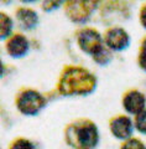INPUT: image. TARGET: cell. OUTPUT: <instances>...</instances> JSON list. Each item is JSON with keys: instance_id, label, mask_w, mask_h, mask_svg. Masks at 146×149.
Here are the masks:
<instances>
[{"instance_id": "obj_10", "label": "cell", "mask_w": 146, "mask_h": 149, "mask_svg": "<svg viewBox=\"0 0 146 149\" xmlns=\"http://www.w3.org/2000/svg\"><path fill=\"white\" fill-rule=\"evenodd\" d=\"M15 20L17 26L24 31H31L39 26L40 17L34 9L21 6L16 9L15 13Z\"/></svg>"}, {"instance_id": "obj_4", "label": "cell", "mask_w": 146, "mask_h": 149, "mask_svg": "<svg viewBox=\"0 0 146 149\" xmlns=\"http://www.w3.org/2000/svg\"><path fill=\"white\" fill-rule=\"evenodd\" d=\"M98 1H66V16L77 25H86L98 9Z\"/></svg>"}, {"instance_id": "obj_11", "label": "cell", "mask_w": 146, "mask_h": 149, "mask_svg": "<svg viewBox=\"0 0 146 149\" xmlns=\"http://www.w3.org/2000/svg\"><path fill=\"white\" fill-rule=\"evenodd\" d=\"M14 20L4 11L0 13V39L8 40L14 35Z\"/></svg>"}, {"instance_id": "obj_7", "label": "cell", "mask_w": 146, "mask_h": 149, "mask_svg": "<svg viewBox=\"0 0 146 149\" xmlns=\"http://www.w3.org/2000/svg\"><path fill=\"white\" fill-rule=\"evenodd\" d=\"M109 129L114 138L126 142L133 138V133L135 129L134 120L126 114L115 116L109 120Z\"/></svg>"}, {"instance_id": "obj_14", "label": "cell", "mask_w": 146, "mask_h": 149, "mask_svg": "<svg viewBox=\"0 0 146 149\" xmlns=\"http://www.w3.org/2000/svg\"><path fill=\"white\" fill-rule=\"evenodd\" d=\"M134 125H135V129L140 134L146 136V109L143 111L141 113H139L138 116H135Z\"/></svg>"}, {"instance_id": "obj_1", "label": "cell", "mask_w": 146, "mask_h": 149, "mask_svg": "<svg viewBox=\"0 0 146 149\" xmlns=\"http://www.w3.org/2000/svg\"><path fill=\"white\" fill-rule=\"evenodd\" d=\"M98 80L89 70L81 66H66L57 83L58 93L63 97H84L97 90Z\"/></svg>"}, {"instance_id": "obj_17", "label": "cell", "mask_w": 146, "mask_h": 149, "mask_svg": "<svg viewBox=\"0 0 146 149\" xmlns=\"http://www.w3.org/2000/svg\"><path fill=\"white\" fill-rule=\"evenodd\" d=\"M62 5H64V1H56V0H48V1H42V5L41 9L44 10L45 13H52L55 10L60 9Z\"/></svg>"}, {"instance_id": "obj_6", "label": "cell", "mask_w": 146, "mask_h": 149, "mask_svg": "<svg viewBox=\"0 0 146 149\" xmlns=\"http://www.w3.org/2000/svg\"><path fill=\"white\" fill-rule=\"evenodd\" d=\"M131 37L121 26H111L104 34V45L113 52H121L129 49Z\"/></svg>"}, {"instance_id": "obj_15", "label": "cell", "mask_w": 146, "mask_h": 149, "mask_svg": "<svg viewBox=\"0 0 146 149\" xmlns=\"http://www.w3.org/2000/svg\"><path fill=\"white\" fill-rule=\"evenodd\" d=\"M138 65L139 67L146 73V36L143 39L139 49V56H138Z\"/></svg>"}, {"instance_id": "obj_8", "label": "cell", "mask_w": 146, "mask_h": 149, "mask_svg": "<svg viewBox=\"0 0 146 149\" xmlns=\"http://www.w3.org/2000/svg\"><path fill=\"white\" fill-rule=\"evenodd\" d=\"M123 108L130 116H138L146 109V96L139 90H129L124 93L121 100Z\"/></svg>"}, {"instance_id": "obj_3", "label": "cell", "mask_w": 146, "mask_h": 149, "mask_svg": "<svg viewBox=\"0 0 146 149\" xmlns=\"http://www.w3.org/2000/svg\"><path fill=\"white\" fill-rule=\"evenodd\" d=\"M15 106L21 114L27 116V117H34L47 106V98L36 90L22 88L16 95Z\"/></svg>"}, {"instance_id": "obj_9", "label": "cell", "mask_w": 146, "mask_h": 149, "mask_svg": "<svg viewBox=\"0 0 146 149\" xmlns=\"http://www.w3.org/2000/svg\"><path fill=\"white\" fill-rule=\"evenodd\" d=\"M5 50L11 58H22L30 52V40L22 34H14L6 40Z\"/></svg>"}, {"instance_id": "obj_18", "label": "cell", "mask_w": 146, "mask_h": 149, "mask_svg": "<svg viewBox=\"0 0 146 149\" xmlns=\"http://www.w3.org/2000/svg\"><path fill=\"white\" fill-rule=\"evenodd\" d=\"M139 20H140V24L143 26V29L146 30V3L144 4L140 9V13H139Z\"/></svg>"}, {"instance_id": "obj_16", "label": "cell", "mask_w": 146, "mask_h": 149, "mask_svg": "<svg viewBox=\"0 0 146 149\" xmlns=\"http://www.w3.org/2000/svg\"><path fill=\"white\" fill-rule=\"evenodd\" d=\"M120 149H146L145 143L139 138H131L121 144Z\"/></svg>"}, {"instance_id": "obj_2", "label": "cell", "mask_w": 146, "mask_h": 149, "mask_svg": "<svg viewBox=\"0 0 146 149\" xmlns=\"http://www.w3.org/2000/svg\"><path fill=\"white\" fill-rule=\"evenodd\" d=\"M64 141L72 149H95L100 141L99 129L91 119H77L66 127Z\"/></svg>"}, {"instance_id": "obj_5", "label": "cell", "mask_w": 146, "mask_h": 149, "mask_svg": "<svg viewBox=\"0 0 146 149\" xmlns=\"http://www.w3.org/2000/svg\"><path fill=\"white\" fill-rule=\"evenodd\" d=\"M76 39L79 50L86 55H89L91 57L104 46V37L94 27H82L81 30H78Z\"/></svg>"}, {"instance_id": "obj_13", "label": "cell", "mask_w": 146, "mask_h": 149, "mask_svg": "<svg viewBox=\"0 0 146 149\" xmlns=\"http://www.w3.org/2000/svg\"><path fill=\"white\" fill-rule=\"evenodd\" d=\"M9 149H36L35 143L26 138H16L10 143Z\"/></svg>"}, {"instance_id": "obj_12", "label": "cell", "mask_w": 146, "mask_h": 149, "mask_svg": "<svg viewBox=\"0 0 146 149\" xmlns=\"http://www.w3.org/2000/svg\"><path fill=\"white\" fill-rule=\"evenodd\" d=\"M92 58H93V61L97 65H99V66H108V65L113 61V51H110L104 45L102 49H99L92 56Z\"/></svg>"}]
</instances>
